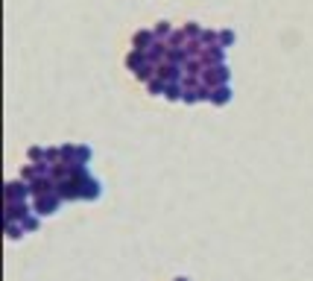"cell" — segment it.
<instances>
[{
  "instance_id": "2",
  "label": "cell",
  "mask_w": 313,
  "mask_h": 281,
  "mask_svg": "<svg viewBox=\"0 0 313 281\" xmlns=\"http://www.w3.org/2000/svg\"><path fill=\"white\" fill-rule=\"evenodd\" d=\"M219 44L228 50V47L234 44V32H231V30H219Z\"/></svg>"
},
{
  "instance_id": "1",
  "label": "cell",
  "mask_w": 313,
  "mask_h": 281,
  "mask_svg": "<svg viewBox=\"0 0 313 281\" xmlns=\"http://www.w3.org/2000/svg\"><path fill=\"white\" fill-rule=\"evenodd\" d=\"M228 100H231V85H219L214 91V106H225Z\"/></svg>"
}]
</instances>
